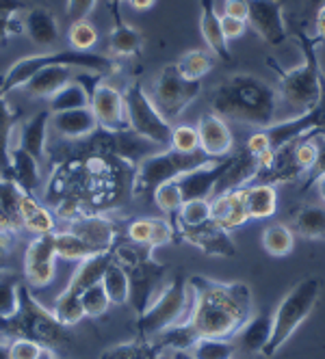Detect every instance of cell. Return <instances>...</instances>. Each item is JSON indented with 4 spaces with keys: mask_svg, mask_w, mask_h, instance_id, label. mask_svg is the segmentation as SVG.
<instances>
[{
    "mask_svg": "<svg viewBox=\"0 0 325 359\" xmlns=\"http://www.w3.org/2000/svg\"><path fill=\"white\" fill-rule=\"evenodd\" d=\"M22 29H24V35H27L37 48L41 50H53L57 43H59V24H57V18L53 15L50 9H44V7H31L24 13V20H22Z\"/></svg>",
    "mask_w": 325,
    "mask_h": 359,
    "instance_id": "18",
    "label": "cell"
},
{
    "mask_svg": "<svg viewBox=\"0 0 325 359\" xmlns=\"http://www.w3.org/2000/svg\"><path fill=\"white\" fill-rule=\"evenodd\" d=\"M295 232L310 241H325V206L304 203L293 217Z\"/></svg>",
    "mask_w": 325,
    "mask_h": 359,
    "instance_id": "32",
    "label": "cell"
},
{
    "mask_svg": "<svg viewBox=\"0 0 325 359\" xmlns=\"http://www.w3.org/2000/svg\"><path fill=\"white\" fill-rule=\"evenodd\" d=\"M0 359H11L9 357V342L0 340Z\"/></svg>",
    "mask_w": 325,
    "mask_h": 359,
    "instance_id": "62",
    "label": "cell"
},
{
    "mask_svg": "<svg viewBox=\"0 0 325 359\" xmlns=\"http://www.w3.org/2000/svg\"><path fill=\"white\" fill-rule=\"evenodd\" d=\"M189 353L195 359H232L234 342L221 338H197Z\"/></svg>",
    "mask_w": 325,
    "mask_h": 359,
    "instance_id": "41",
    "label": "cell"
},
{
    "mask_svg": "<svg viewBox=\"0 0 325 359\" xmlns=\"http://www.w3.org/2000/svg\"><path fill=\"white\" fill-rule=\"evenodd\" d=\"M20 286H22V279L18 273L0 269V318H9L18 312Z\"/></svg>",
    "mask_w": 325,
    "mask_h": 359,
    "instance_id": "37",
    "label": "cell"
},
{
    "mask_svg": "<svg viewBox=\"0 0 325 359\" xmlns=\"http://www.w3.org/2000/svg\"><path fill=\"white\" fill-rule=\"evenodd\" d=\"M199 93H202V81L185 79L176 63H169L159 72L150 97H152L161 115L171 123L185 113V109Z\"/></svg>",
    "mask_w": 325,
    "mask_h": 359,
    "instance_id": "10",
    "label": "cell"
},
{
    "mask_svg": "<svg viewBox=\"0 0 325 359\" xmlns=\"http://www.w3.org/2000/svg\"><path fill=\"white\" fill-rule=\"evenodd\" d=\"M41 351H44V346L35 340L13 338L9 342V357L11 359H37Z\"/></svg>",
    "mask_w": 325,
    "mask_h": 359,
    "instance_id": "49",
    "label": "cell"
},
{
    "mask_svg": "<svg viewBox=\"0 0 325 359\" xmlns=\"http://www.w3.org/2000/svg\"><path fill=\"white\" fill-rule=\"evenodd\" d=\"M124 104H126L128 128L135 135H139L141 139L150 141L157 147H169L173 126L161 115L152 97H150V93H145L139 81L131 83L124 89Z\"/></svg>",
    "mask_w": 325,
    "mask_h": 359,
    "instance_id": "9",
    "label": "cell"
},
{
    "mask_svg": "<svg viewBox=\"0 0 325 359\" xmlns=\"http://www.w3.org/2000/svg\"><path fill=\"white\" fill-rule=\"evenodd\" d=\"M67 41L72 50H81V53H91V48L98 43V31L89 20L72 22L67 29Z\"/></svg>",
    "mask_w": 325,
    "mask_h": 359,
    "instance_id": "42",
    "label": "cell"
},
{
    "mask_svg": "<svg viewBox=\"0 0 325 359\" xmlns=\"http://www.w3.org/2000/svg\"><path fill=\"white\" fill-rule=\"evenodd\" d=\"M193 294L189 325L199 338L232 340L239 329L254 316V297L243 281H215L202 275L187 279Z\"/></svg>",
    "mask_w": 325,
    "mask_h": 359,
    "instance_id": "1",
    "label": "cell"
},
{
    "mask_svg": "<svg viewBox=\"0 0 325 359\" xmlns=\"http://www.w3.org/2000/svg\"><path fill=\"white\" fill-rule=\"evenodd\" d=\"M215 158H208L202 149H197L193 154H183L167 147L165 151L159 154H147L145 158L139 161L137 171L133 175V195L143 197L152 195L161 184L178 180L180 175L202 167Z\"/></svg>",
    "mask_w": 325,
    "mask_h": 359,
    "instance_id": "8",
    "label": "cell"
},
{
    "mask_svg": "<svg viewBox=\"0 0 325 359\" xmlns=\"http://www.w3.org/2000/svg\"><path fill=\"white\" fill-rule=\"evenodd\" d=\"M55 249H57V258L69 260V262H81L89 255H95L89 245L79 238L74 232L65 229V232H55Z\"/></svg>",
    "mask_w": 325,
    "mask_h": 359,
    "instance_id": "39",
    "label": "cell"
},
{
    "mask_svg": "<svg viewBox=\"0 0 325 359\" xmlns=\"http://www.w3.org/2000/svg\"><path fill=\"white\" fill-rule=\"evenodd\" d=\"M37 359H59V357H57V353L53 348H44Z\"/></svg>",
    "mask_w": 325,
    "mask_h": 359,
    "instance_id": "61",
    "label": "cell"
},
{
    "mask_svg": "<svg viewBox=\"0 0 325 359\" xmlns=\"http://www.w3.org/2000/svg\"><path fill=\"white\" fill-rule=\"evenodd\" d=\"M176 234L180 241L197 247L206 255H219V258H232L237 255V245L223 227H219L213 219L202 225H176Z\"/></svg>",
    "mask_w": 325,
    "mask_h": 359,
    "instance_id": "14",
    "label": "cell"
},
{
    "mask_svg": "<svg viewBox=\"0 0 325 359\" xmlns=\"http://www.w3.org/2000/svg\"><path fill=\"white\" fill-rule=\"evenodd\" d=\"M245 149H247L249 154H252V156H258V154H263V151H267V149H273V147H271V141H269L267 133L260 130V133H254L252 137L247 139Z\"/></svg>",
    "mask_w": 325,
    "mask_h": 359,
    "instance_id": "53",
    "label": "cell"
},
{
    "mask_svg": "<svg viewBox=\"0 0 325 359\" xmlns=\"http://www.w3.org/2000/svg\"><path fill=\"white\" fill-rule=\"evenodd\" d=\"M314 39L317 41H325V0L319 3L317 15H314Z\"/></svg>",
    "mask_w": 325,
    "mask_h": 359,
    "instance_id": "55",
    "label": "cell"
},
{
    "mask_svg": "<svg viewBox=\"0 0 325 359\" xmlns=\"http://www.w3.org/2000/svg\"><path fill=\"white\" fill-rule=\"evenodd\" d=\"M319 294H321L319 277L302 279L284 294V299L276 307V312H273L271 338H269L267 348L263 351L265 357L278 355V351L293 338V333L312 314L314 305L319 301Z\"/></svg>",
    "mask_w": 325,
    "mask_h": 359,
    "instance_id": "7",
    "label": "cell"
},
{
    "mask_svg": "<svg viewBox=\"0 0 325 359\" xmlns=\"http://www.w3.org/2000/svg\"><path fill=\"white\" fill-rule=\"evenodd\" d=\"M263 249L273 255V258H284L295 247V234L293 229L284 223H271L263 229Z\"/></svg>",
    "mask_w": 325,
    "mask_h": 359,
    "instance_id": "35",
    "label": "cell"
},
{
    "mask_svg": "<svg viewBox=\"0 0 325 359\" xmlns=\"http://www.w3.org/2000/svg\"><path fill=\"white\" fill-rule=\"evenodd\" d=\"M124 3V0H109V7H111V13H113V18H115V24L117 22H124L121 20V13H119V5Z\"/></svg>",
    "mask_w": 325,
    "mask_h": 359,
    "instance_id": "58",
    "label": "cell"
},
{
    "mask_svg": "<svg viewBox=\"0 0 325 359\" xmlns=\"http://www.w3.org/2000/svg\"><path fill=\"white\" fill-rule=\"evenodd\" d=\"M232 156H234V154H228V156L215 158V161H211V163H206L202 167H197V169L180 175L176 182L180 187L183 199L189 201V199H208V197H213L221 175L226 173V169L232 163Z\"/></svg>",
    "mask_w": 325,
    "mask_h": 359,
    "instance_id": "15",
    "label": "cell"
},
{
    "mask_svg": "<svg viewBox=\"0 0 325 359\" xmlns=\"http://www.w3.org/2000/svg\"><path fill=\"white\" fill-rule=\"evenodd\" d=\"M178 225H202L211 221V199H189L176 212Z\"/></svg>",
    "mask_w": 325,
    "mask_h": 359,
    "instance_id": "44",
    "label": "cell"
},
{
    "mask_svg": "<svg viewBox=\"0 0 325 359\" xmlns=\"http://www.w3.org/2000/svg\"><path fill=\"white\" fill-rule=\"evenodd\" d=\"M50 113L48 109L35 113L31 119H27L22 126H18V145L29 151L35 161L46 158V149H48V128H50Z\"/></svg>",
    "mask_w": 325,
    "mask_h": 359,
    "instance_id": "21",
    "label": "cell"
},
{
    "mask_svg": "<svg viewBox=\"0 0 325 359\" xmlns=\"http://www.w3.org/2000/svg\"><path fill=\"white\" fill-rule=\"evenodd\" d=\"M27 9L24 0H0V48L9 43L11 35L24 33L22 20H18V13Z\"/></svg>",
    "mask_w": 325,
    "mask_h": 359,
    "instance_id": "38",
    "label": "cell"
},
{
    "mask_svg": "<svg viewBox=\"0 0 325 359\" xmlns=\"http://www.w3.org/2000/svg\"><path fill=\"white\" fill-rule=\"evenodd\" d=\"M221 29H223V35L226 39H239L245 29H247V22L243 20H237V18H230V15H221Z\"/></svg>",
    "mask_w": 325,
    "mask_h": 359,
    "instance_id": "52",
    "label": "cell"
},
{
    "mask_svg": "<svg viewBox=\"0 0 325 359\" xmlns=\"http://www.w3.org/2000/svg\"><path fill=\"white\" fill-rule=\"evenodd\" d=\"M278 89L252 74H234L223 81L211 97V109L223 119L269 128L278 113Z\"/></svg>",
    "mask_w": 325,
    "mask_h": 359,
    "instance_id": "2",
    "label": "cell"
},
{
    "mask_svg": "<svg viewBox=\"0 0 325 359\" xmlns=\"http://www.w3.org/2000/svg\"><path fill=\"white\" fill-rule=\"evenodd\" d=\"M314 141H317V163H314L312 169L304 175L302 191H308L312 184H317V180H319L321 175H325V135L314 137Z\"/></svg>",
    "mask_w": 325,
    "mask_h": 359,
    "instance_id": "50",
    "label": "cell"
},
{
    "mask_svg": "<svg viewBox=\"0 0 325 359\" xmlns=\"http://www.w3.org/2000/svg\"><path fill=\"white\" fill-rule=\"evenodd\" d=\"M143 48V35L128 27L126 22H117L109 33V53L111 57H137Z\"/></svg>",
    "mask_w": 325,
    "mask_h": 359,
    "instance_id": "33",
    "label": "cell"
},
{
    "mask_svg": "<svg viewBox=\"0 0 325 359\" xmlns=\"http://www.w3.org/2000/svg\"><path fill=\"white\" fill-rule=\"evenodd\" d=\"M20 217H22V225L27 232L35 234V236H41V234H53L55 232V215L50 212L44 203L27 193V191H22L20 193Z\"/></svg>",
    "mask_w": 325,
    "mask_h": 359,
    "instance_id": "25",
    "label": "cell"
},
{
    "mask_svg": "<svg viewBox=\"0 0 325 359\" xmlns=\"http://www.w3.org/2000/svg\"><path fill=\"white\" fill-rule=\"evenodd\" d=\"M245 208L249 219H271L278 210V191L273 184L258 182L243 189Z\"/></svg>",
    "mask_w": 325,
    "mask_h": 359,
    "instance_id": "30",
    "label": "cell"
},
{
    "mask_svg": "<svg viewBox=\"0 0 325 359\" xmlns=\"http://www.w3.org/2000/svg\"><path fill=\"white\" fill-rule=\"evenodd\" d=\"M55 260H57L55 232L35 236L29 243L27 251H24V284H29V288L48 286L57 273Z\"/></svg>",
    "mask_w": 325,
    "mask_h": 359,
    "instance_id": "12",
    "label": "cell"
},
{
    "mask_svg": "<svg viewBox=\"0 0 325 359\" xmlns=\"http://www.w3.org/2000/svg\"><path fill=\"white\" fill-rule=\"evenodd\" d=\"M53 314L65 325V327H74L79 325L83 318H85V312H83V303H81V294L77 292H69L67 288L55 299V305H53Z\"/></svg>",
    "mask_w": 325,
    "mask_h": 359,
    "instance_id": "40",
    "label": "cell"
},
{
    "mask_svg": "<svg viewBox=\"0 0 325 359\" xmlns=\"http://www.w3.org/2000/svg\"><path fill=\"white\" fill-rule=\"evenodd\" d=\"M193 307V294L185 277H173L169 284L152 299L145 310L137 316L135 331L141 340H152L165 329L189 320Z\"/></svg>",
    "mask_w": 325,
    "mask_h": 359,
    "instance_id": "6",
    "label": "cell"
},
{
    "mask_svg": "<svg viewBox=\"0 0 325 359\" xmlns=\"http://www.w3.org/2000/svg\"><path fill=\"white\" fill-rule=\"evenodd\" d=\"M81 303H83V312L87 318H100V316H105L109 312V307H111V301L105 292V286H102V281L95 286H89L87 290L81 292Z\"/></svg>",
    "mask_w": 325,
    "mask_h": 359,
    "instance_id": "43",
    "label": "cell"
},
{
    "mask_svg": "<svg viewBox=\"0 0 325 359\" xmlns=\"http://www.w3.org/2000/svg\"><path fill=\"white\" fill-rule=\"evenodd\" d=\"M211 219L226 232H234V229L245 225L249 221V215L245 208L243 189L215 195L211 199Z\"/></svg>",
    "mask_w": 325,
    "mask_h": 359,
    "instance_id": "19",
    "label": "cell"
},
{
    "mask_svg": "<svg viewBox=\"0 0 325 359\" xmlns=\"http://www.w3.org/2000/svg\"><path fill=\"white\" fill-rule=\"evenodd\" d=\"M0 336L3 338H27L39 342L44 348H65L69 346V327H65L53 310L35 299L29 284L20 286V307L9 318H0Z\"/></svg>",
    "mask_w": 325,
    "mask_h": 359,
    "instance_id": "3",
    "label": "cell"
},
{
    "mask_svg": "<svg viewBox=\"0 0 325 359\" xmlns=\"http://www.w3.org/2000/svg\"><path fill=\"white\" fill-rule=\"evenodd\" d=\"M271 327H273V314H267V312L258 316L254 314L239 329V333L232 340H237V344L249 355H258V353L263 355L271 338Z\"/></svg>",
    "mask_w": 325,
    "mask_h": 359,
    "instance_id": "27",
    "label": "cell"
},
{
    "mask_svg": "<svg viewBox=\"0 0 325 359\" xmlns=\"http://www.w3.org/2000/svg\"><path fill=\"white\" fill-rule=\"evenodd\" d=\"M152 197H154V203H157L159 210H161L163 215H176V212L180 210V206L185 203L183 193H180V187H178L176 180H171V182L161 184V187L152 193Z\"/></svg>",
    "mask_w": 325,
    "mask_h": 359,
    "instance_id": "45",
    "label": "cell"
},
{
    "mask_svg": "<svg viewBox=\"0 0 325 359\" xmlns=\"http://www.w3.org/2000/svg\"><path fill=\"white\" fill-rule=\"evenodd\" d=\"M39 65H67L81 67L87 72H95L98 76H107L117 69V63L105 55L81 53V50H48V53L27 55L18 59L5 74H0V91L9 93L13 89H22Z\"/></svg>",
    "mask_w": 325,
    "mask_h": 359,
    "instance_id": "5",
    "label": "cell"
},
{
    "mask_svg": "<svg viewBox=\"0 0 325 359\" xmlns=\"http://www.w3.org/2000/svg\"><path fill=\"white\" fill-rule=\"evenodd\" d=\"M128 5L135 9V11H147L157 5V0H128Z\"/></svg>",
    "mask_w": 325,
    "mask_h": 359,
    "instance_id": "56",
    "label": "cell"
},
{
    "mask_svg": "<svg viewBox=\"0 0 325 359\" xmlns=\"http://www.w3.org/2000/svg\"><path fill=\"white\" fill-rule=\"evenodd\" d=\"M247 24L269 46L284 43L288 35L280 0H247Z\"/></svg>",
    "mask_w": 325,
    "mask_h": 359,
    "instance_id": "13",
    "label": "cell"
},
{
    "mask_svg": "<svg viewBox=\"0 0 325 359\" xmlns=\"http://www.w3.org/2000/svg\"><path fill=\"white\" fill-rule=\"evenodd\" d=\"M199 7H202V13H199V31H202V37H204L208 50L217 59L230 61L232 55L228 48V39L221 29V15L215 9V0H202Z\"/></svg>",
    "mask_w": 325,
    "mask_h": 359,
    "instance_id": "24",
    "label": "cell"
},
{
    "mask_svg": "<svg viewBox=\"0 0 325 359\" xmlns=\"http://www.w3.org/2000/svg\"><path fill=\"white\" fill-rule=\"evenodd\" d=\"M98 5V0H65V15L69 22L87 20Z\"/></svg>",
    "mask_w": 325,
    "mask_h": 359,
    "instance_id": "51",
    "label": "cell"
},
{
    "mask_svg": "<svg viewBox=\"0 0 325 359\" xmlns=\"http://www.w3.org/2000/svg\"><path fill=\"white\" fill-rule=\"evenodd\" d=\"M299 46L304 53V63L293 69H282L269 59V67L278 74V97L288 107V111L297 115H304L312 111L319 100H321V81H323V69L319 65L317 57V39L297 31Z\"/></svg>",
    "mask_w": 325,
    "mask_h": 359,
    "instance_id": "4",
    "label": "cell"
},
{
    "mask_svg": "<svg viewBox=\"0 0 325 359\" xmlns=\"http://www.w3.org/2000/svg\"><path fill=\"white\" fill-rule=\"evenodd\" d=\"M7 255H9V236L0 234V266L7 262Z\"/></svg>",
    "mask_w": 325,
    "mask_h": 359,
    "instance_id": "57",
    "label": "cell"
},
{
    "mask_svg": "<svg viewBox=\"0 0 325 359\" xmlns=\"http://www.w3.org/2000/svg\"><path fill=\"white\" fill-rule=\"evenodd\" d=\"M11 180H15L20 189L31 195H35L41 184L39 161H35L31 154L24 151L18 143L11 145Z\"/></svg>",
    "mask_w": 325,
    "mask_h": 359,
    "instance_id": "29",
    "label": "cell"
},
{
    "mask_svg": "<svg viewBox=\"0 0 325 359\" xmlns=\"http://www.w3.org/2000/svg\"><path fill=\"white\" fill-rule=\"evenodd\" d=\"M223 15L247 22V0H226L223 3Z\"/></svg>",
    "mask_w": 325,
    "mask_h": 359,
    "instance_id": "54",
    "label": "cell"
},
{
    "mask_svg": "<svg viewBox=\"0 0 325 359\" xmlns=\"http://www.w3.org/2000/svg\"><path fill=\"white\" fill-rule=\"evenodd\" d=\"M102 286H105V292L111 301V305H126L131 301V279H128V273L124 269L119 262H113L109 264L105 277H102Z\"/></svg>",
    "mask_w": 325,
    "mask_h": 359,
    "instance_id": "34",
    "label": "cell"
},
{
    "mask_svg": "<svg viewBox=\"0 0 325 359\" xmlns=\"http://www.w3.org/2000/svg\"><path fill=\"white\" fill-rule=\"evenodd\" d=\"M169 359H195L189 351H171Z\"/></svg>",
    "mask_w": 325,
    "mask_h": 359,
    "instance_id": "59",
    "label": "cell"
},
{
    "mask_svg": "<svg viewBox=\"0 0 325 359\" xmlns=\"http://www.w3.org/2000/svg\"><path fill=\"white\" fill-rule=\"evenodd\" d=\"M20 184L11 177L0 175V234L18 236L24 225L20 217Z\"/></svg>",
    "mask_w": 325,
    "mask_h": 359,
    "instance_id": "23",
    "label": "cell"
},
{
    "mask_svg": "<svg viewBox=\"0 0 325 359\" xmlns=\"http://www.w3.org/2000/svg\"><path fill=\"white\" fill-rule=\"evenodd\" d=\"M67 225H69L67 227L69 232H74L79 238H83L93 253L113 251V247L117 243V227L107 215L85 212Z\"/></svg>",
    "mask_w": 325,
    "mask_h": 359,
    "instance_id": "16",
    "label": "cell"
},
{
    "mask_svg": "<svg viewBox=\"0 0 325 359\" xmlns=\"http://www.w3.org/2000/svg\"><path fill=\"white\" fill-rule=\"evenodd\" d=\"M50 126L55 128L57 135L67 139V141H79L98 130V119L89 107L85 109H74V111H63L55 113L50 117Z\"/></svg>",
    "mask_w": 325,
    "mask_h": 359,
    "instance_id": "22",
    "label": "cell"
},
{
    "mask_svg": "<svg viewBox=\"0 0 325 359\" xmlns=\"http://www.w3.org/2000/svg\"><path fill=\"white\" fill-rule=\"evenodd\" d=\"M126 238L131 243L137 245H147L152 247V238H154V219H135L128 223L126 227ZM154 249V247H152Z\"/></svg>",
    "mask_w": 325,
    "mask_h": 359,
    "instance_id": "48",
    "label": "cell"
},
{
    "mask_svg": "<svg viewBox=\"0 0 325 359\" xmlns=\"http://www.w3.org/2000/svg\"><path fill=\"white\" fill-rule=\"evenodd\" d=\"M89 93H91L89 109L93 111L98 126L102 128V130H109V133L131 130L121 91H117L113 85H109L105 81H95V85Z\"/></svg>",
    "mask_w": 325,
    "mask_h": 359,
    "instance_id": "11",
    "label": "cell"
},
{
    "mask_svg": "<svg viewBox=\"0 0 325 359\" xmlns=\"http://www.w3.org/2000/svg\"><path fill=\"white\" fill-rule=\"evenodd\" d=\"M20 119V109L11 107L7 93L0 91V171L5 177H11V137Z\"/></svg>",
    "mask_w": 325,
    "mask_h": 359,
    "instance_id": "28",
    "label": "cell"
},
{
    "mask_svg": "<svg viewBox=\"0 0 325 359\" xmlns=\"http://www.w3.org/2000/svg\"><path fill=\"white\" fill-rule=\"evenodd\" d=\"M100 359H154V346H147L141 342H126L105 351Z\"/></svg>",
    "mask_w": 325,
    "mask_h": 359,
    "instance_id": "47",
    "label": "cell"
},
{
    "mask_svg": "<svg viewBox=\"0 0 325 359\" xmlns=\"http://www.w3.org/2000/svg\"><path fill=\"white\" fill-rule=\"evenodd\" d=\"M197 135H199V149H202L208 158H223L232 154L234 137L228 121L219 117L217 113H206L197 121Z\"/></svg>",
    "mask_w": 325,
    "mask_h": 359,
    "instance_id": "17",
    "label": "cell"
},
{
    "mask_svg": "<svg viewBox=\"0 0 325 359\" xmlns=\"http://www.w3.org/2000/svg\"><path fill=\"white\" fill-rule=\"evenodd\" d=\"M69 81H72V67H67V65H39L31 79L22 85V91L33 100H50Z\"/></svg>",
    "mask_w": 325,
    "mask_h": 359,
    "instance_id": "20",
    "label": "cell"
},
{
    "mask_svg": "<svg viewBox=\"0 0 325 359\" xmlns=\"http://www.w3.org/2000/svg\"><path fill=\"white\" fill-rule=\"evenodd\" d=\"M111 262H113V251L89 255V258H85V260L79 262L77 271L72 273V277H69V281H67V286H65V288H67L69 292L81 294V292L87 290L89 286L100 284Z\"/></svg>",
    "mask_w": 325,
    "mask_h": 359,
    "instance_id": "26",
    "label": "cell"
},
{
    "mask_svg": "<svg viewBox=\"0 0 325 359\" xmlns=\"http://www.w3.org/2000/svg\"><path fill=\"white\" fill-rule=\"evenodd\" d=\"M169 147L183 151V154H193L199 149V135H197V126H189V123H180L173 126L171 130V139H169Z\"/></svg>",
    "mask_w": 325,
    "mask_h": 359,
    "instance_id": "46",
    "label": "cell"
},
{
    "mask_svg": "<svg viewBox=\"0 0 325 359\" xmlns=\"http://www.w3.org/2000/svg\"><path fill=\"white\" fill-rule=\"evenodd\" d=\"M317 191H319V197L323 199V203H325V175H321L319 180H317Z\"/></svg>",
    "mask_w": 325,
    "mask_h": 359,
    "instance_id": "60",
    "label": "cell"
},
{
    "mask_svg": "<svg viewBox=\"0 0 325 359\" xmlns=\"http://www.w3.org/2000/svg\"><path fill=\"white\" fill-rule=\"evenodd\" d=\"M91 93L87 91V87L81 81H69L67 85H63L53 97L46 100V109L50 113H63V111H74V109H85L89 107Z\"/></svg>",
    "mask_w": 325,
    "mask_h": 359,
    "instance_id": "31",
    "label": "cell"
},
{
    "mask_svg": "<svg viewBox=\"0 0 325 359\" xmlns=\"http://www.w3.org/2000/svg\"><path fill=\"white\" fill-rule=\"evenodd\" d=\"M215 55L211 50H189L185 53L178 61L176 67L180 69V74L189 81H204V76L213 69L215 65Z\"/></svg>",
    "mask_w": 325,
    "mask_h": 359,
    "instance_id": "36",
    "label": "cell"
}]
</instances>
